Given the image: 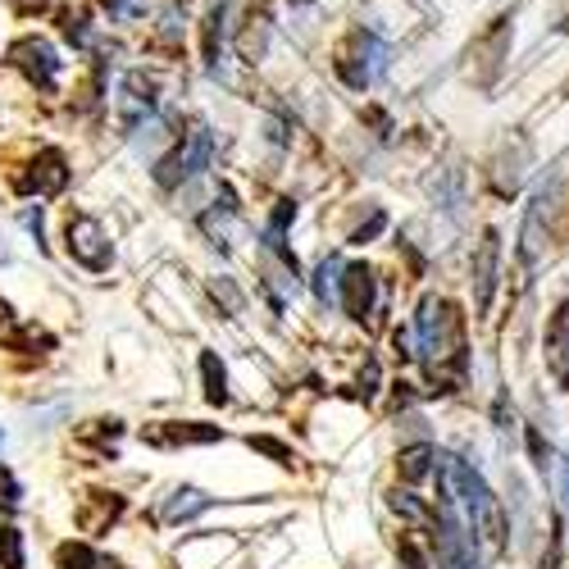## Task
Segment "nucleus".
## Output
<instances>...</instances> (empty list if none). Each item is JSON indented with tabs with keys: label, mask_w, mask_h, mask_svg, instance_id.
<instances>
[{
	"label": "nucleus",
	"mask_w": 569,
	"mask_h": 569,
	"mask_svg": "<svg viewBox=\"0 0 569 569\" xmlns=\"http://www.w3.org/2000/svg\"><path fill=\"white\" fill-rule=\"evenodd\" d=\"M415 328H419V351L433 369V383H442L447 369L451 373L465 369V315L447 297H423Z\"/></svg>",
	"instance_id": "1"
},
{
	"label": "nucleus",
	"mask_w": 569,
	"mask_h": 569,
	"mask_svg": "<svg viewBox=\"0 0 569 569\" xmlns=\"http://www.w3.org/2000/svg\"><path fill=\"white\" fill-rule=\"evenodd\" d=\"M383 64H388V46L378 41L369 28H351V32L342 37V46H338V56H333L338 78H342L351 91H365L378 73H383Z\"/></svg>",
	"instance_id": "2"
},
{
	"label": "nucleus",
	"mask_w": 569,
	"mask_h": 569,
	"mask_svg": "<svg viewBox=\"0 0 569 569\" xmlns=\"http://www.w3.org/2000/svg\"><path fill=\"white\" fill-rule=\"evenodd\" d=\"M210 151H214V137H210V128L197 119V123H192V132H182V137L173 141V151L156 164V182H160V187L192 182V178L210 164Z\"/></svg>",
	"instance_id": "3"
},
{
	"label": "nucleus",
	"mask_w": 569,
	"mask_h": 569,
	"mask_svg": "<svg viewBox=\"0 0 569 569\" xmlns=\"http://www.w3.org/2000/svg\"><path fill=\"white\" fill-rule=\"evenodd\" d=\"M64 247H69V256H73L82 269H91V273H106L110 260H114V247H110L106 228L91 219V214H69V223H64Z\"/></svg>",
	"instance_id": "4"
},
{
	"label": "nucleus",
	"mask_w": 569,
	"mask_h": 569,
	"mask_svg": "<svg viewBox=\"0 0 569 569\" xmlns=\"http://www.w3.org/2000/svg\"><path fill=\"white\" fill-rule=\"evenodd\" d=\"M433 551H438V569H479V542H473L469 525H460L456 510L438 506V533H433Z\"/></svg>",
	"instance_id": "5"
},
{
	"label": "nucleus",
	"mask_w": 569,
	"mask_h": 569,
	"mask_svg": "<svg viewBox=\"0 0 569 569\" xmlns=\"http://www.w3.org/2000/svg\"><path fill=\"white\" fill-rule=\"evenodd\" d=\"M506 56H510V19L501 14V19H492V28H483L479 37H473V46H469V78L479 87H492L501 64H506Z\"/></svg>",
	"instance_id": "6"
},
{
	"label": "nucleus",
	"mask_w": 569,
	"mask_h": 569,
	"mask_svg": "<svg viewBox=\"0 0 569 569\" xmlns=\"http://www.w3.org/2000/svg\"><path fill=\"white\" fill-rule=\"evenodd\" d=\"M10 64L37 87V91H56V78H60V60H56V46L41 41V37H19L10 46Z\"/></svg>",
	"instance_id": "7"
},
{
	"label": "nucleus",
	"mask_w": 569,
	"mask_h": 569,
	"mask_svg": "<svg viewBox=\"0 0 569 569\" xmlns=\"http://www.w3.org/2000/svg\"><path fill=\"white\" fill-rule=\"evenodd\" d=\"M156 106H160V87H156V78H147V73H128L123 87H119V123H123V132H132V128L147 123V119L156 114Z\"/></svg>",
	"instance_id": "8"
},
{
	"label": "nucleus",
	"mask_w": 569,
	"mask_h": 569,
	"mask_svg": "<svg viewBox=\"0 0 569 569\" xmlns=\"http://www.w3.org/2000/svg\"><path fill=\"white\" fill-rule=\"evenodd\" d=\"M64 187H69V160L56 147L37 151L32 173L19 178V192H37V197H56V192H64Z\"/></svg>",
	"instance_id": "9"
},
{
	"label": "nucleus",
	"mask_w": 569,
	"mask_h": 569,
	"mask_svg": "<svg viewBox=\"0 0 569 569\" xmlns=\"http://www.w3.org/2000/svg\"><path fill=\"white\" fill-rule=\"evenodd\" d=\"M373 301H378V278L369 264H347L342 269V310L351 319H369L373 315Z\"/></svg>",
	"instance_id": "10"
},
{
	"label": "nucleus",
	"mask_w": 569,
	"mask_h": 569,
	"mask_svg": "<svg viewBox=\"0 0 569 569\" xmlns=\"http://www.w3.org/2000/svg\"><path fill=\"white\" fill-rule=\"evenodd\" d=\"M219 438H223L219 423H151V429H141V442L151 447H206Z\"/></svg>",
	"instance_id": "11"
},
{
	"label": "nucleus",
	"mask_w": 569,
	"mask_h": 569,
	"mask_svg": "<svg viewBox=\"0 0 569 569\" xmlns=\"http://www.w3.org/2000/svg\"><path fill=\"white\" fill-rule=\"evenodd\" d=\"M547 369L560 388H569V301H560L547 319Z\"/></svg>",
	"instance_id": "12"
},
{
	"label": "nucleus",
	"mask_w": 569,
	"mask_h": 569,
	"mask_svg": "<svg viewBox=\"0 0 569 569\" xmlns=\"http://www.w3.org/2000/svg\"><path fill=\"white\" fill-rule=\"evenodd\" d=\"M497 256H501V237L497 228L483 232V242H479V260H473V310H488L492 301V282H497Z\"/></svg>",
	"instance_id": "13"
},
{
	"label": "nucleus",
	"mask_w": 569,
	"mask_h": 569,
	"mask_svg": "<svg viewBox=\"0 0 569 569\" xmlns=\"http://www.w3.org/2000/svg\"><path fill=\"white\" fill-rule=\"evenodd\" d=\"M223 28H228V0H210L206 19H201V56H206L210 73H219V64H223Z\"/></svg>",
	"instance_id": "14"
},
{
	"label": "nucleus",
	"mask_w": 569,
	"mask_h": 569,
	"mask_svg": "<svg viewBox=\"0 0 569 569\" xmlns=\"http://www.w3.org/2000/svg\"><path fill=\"white\" fill-rule=\"evenodd\" d=\"M119 515H123V497H114V492H87V506L78 510V525L87 533H101L106 525H114Z\"/></svg>",
	"instance_id": "15"
},
{
	"label": "nucleus",
	"mask_w": 569,
	"mask_h": 569,
	"mask_svg": "<svg viewBox=\"0 0 569 569\" xmlns=\"http://www.w3.org/2000/svg\"><path fill=\"white\" fill-rule=\"evenodd\" d=\"M237 46H242L247 64H256L264 56V46H269V6H264V0H260V6H251L247 28H242V37H237Z\"/></svg>",
	"instance_id": "16"
},
{
	"label": "nucleus",
	"mask_w": 569,
	"mask_h": 569,
	"mask_svg": "<svg viewBox=\"0 0 569 569\" xmlns=\"http://www.w3.org/2000/svg\"><path fill=\"white\" fill-rule=\"evenodd\" d=\"M210 506H214V497L201 492V488H173L169 501H164V519H169V525H182V519H197Z\"/></svg>",
	"instance_id": "17"
},
{
	"label": "nucleus",
	"mask_w": 569,
	"mask_h": 569,
	"mask_svg": "<svg viewBox=\"0 0 569 569\" xmlns=\"http://www.w3.org/2000/svg\"><path fill=\"white\" fill-rule=\"evenodd\" d=\"M342 260L338 256H328V260H319V269H315V297H319V306H338L342 301Z\"/></svg>",
	"instance_id": "18"
},
{
	"label": "nucleus",
	"mask_w": 569,
	"mask_h": 569,
	"mask_svg": "<svg viewBox=\"0 0 569 569\" xmlns=\"http://www.w3.org/2000/svg\"><path fill=\"white\" fill-rule=\"evenodd\" d=\"M433 465H438V451H433V447H423V442H419V447H406L401 460H397V469H401V479H406V483L429 479Z\"/></svg>",
	"instance_id": "19"
},
{
	"label": "nucleus",
	"mask_w": 569,
	"mask_h": 569,
	"mask_svg": "<svg viewBox=\"0 0 569 569\" xmlns=\"http://www.w3.org/2000/svg\"><path fill=\"white\" fill-rule=\"evenodd\" d=\"M201 378H206V401L210 406H223L228 401V369H223V360L214 351L201 356Z\"/></svg>",
	"instance_id": "20"
},
{
	"label": "nucleus",
	"mask_w": 569,
	"mask_h": 569,
	"mask_svg": "<svg viewBox=\"0 0 569 569\" xmlns=\"http://www.w3.org/2000/svg\"><path fill=\"white\" fill-rule=\"evenodd\" d=\"M60 565H64V569H106V560L91 551L87 542H64V547H60Z\"/></svg>",
	"instance_id": "21"
},
{
	"label": "nucleus",
	"mask_w": 569,
	"mask_h": 569,
	"mask_svg": "<svg viewBox=\"0 0 569 569\" xmlns=\"http://www.w3.org/2000/svg\"><path fill=\"white\" fill-rule=\"evenodd\" d=\"M60 28H64V37H69L73 46H87V41H91V14H87L82 6L64 10V14H60Z\"/></svg>",
	"instance_id": "22"
},
{
	"label": "nucleus",
	"mask_w": 569,
	"mask_h": 569,
	"mask_svg": "<svg viewBox=\"0 0 569 569\" xmlns=\"http://www.w3.org/2000/svg\"><path fill=\"white\" fill-rule=\"evenodd\" d=\"M0 565L6 569H23V533L19 529H0Z\"/></svg>",
	"instance_id": "23"
},
{
	"label": "nucleus",
	"mask_w": 569,
	"mask_h": 569,
	"mask_svg": "<svg viewBox=\"0 0 569 569\" xmlns=\"http://www.w3.org/2000/svg\"><path fill=\"white\" fill-rule=\"evenodd\" d=\"M0 506L6 510H19L23 506V488H19V479L10 469H0Z\"/></svg>",
	"instance_id": "24"
},
{
	"label": "nucleus",
	"mask_w": 569,
	"mask_h": 569,
	"mask_svg": "<svg viewBox=\"0 0 569 569\" xmlns=\"http://www.w3.org/2000/svg\"><path fill=\"white\" fill-rule=\"evenodd\" d=\"M251 451H260V456H269L278 465H292V447H282L278 438H251Z\"/></svg>",
	"instance_id": "25"
},
{
	"label": "nucleus",
	"mask_w": 569,
	"mask_h": 569,
	"mask_svg": "<svg viewBox=\"0 0 569 569\" xmlns=\"http://www.w3.org/2000/svg\"><path fill=\"white\" fill-rule=\"evenodd\" d=\"M210 292H214V301H223V306H228V315L242 310V292H237L228 278H214V282H210Z\"/></svg>",
	"instance_id": "26"
},
{
	"label": "nucleus",
	"mask_w": 569,
	"mask_h": 569,
	"mask_svg": "<svg viewBox=\"0 0 569 569\" xmlns=\"http://www.w3.org/2000/svg\"><path fill=\"white\" fill-rule=\"evenodd\" d=\"M292 219H297V201H278L273 214H269V228H264V232H282Z\"/></svg>",
	"instance_id": "27"
},
{
	"label": "nucleus",
	"mask_w": 569,
	"mask_h": 569,
	"mask_svg": "<svg viewBox=\"0 0 569 569\" xmlns=\"http://www.w3.org/2000/svg\"><path fill=\"white\" fill-rule=\"evenodd\" d=\"M392 510H401L406 519H429V510H423V506H419L410 492H397V497H392Z\"/></svg>",
	"instance_id": "28"
},
{
	"label": "nucleus",
	"mask_w": 569,
	"mask_h": 569,
	"mask_svg": "<svg viewBox=\"0 0 569 569\" xmlns=\"http://www.w3.org/2000/svg\"><path fill=\"white\" fill-rule=\"evenodd\" d=\"M0 342H19V323H14V310L0 301Z\"/></svg>",
	"instance_id": "29"
},
{
	"label": "nucleus",
	"mask_w": 569,
	"mask_h": 569,
	"mask_svg": "<svg viewBox=\"0 0 569 569\" xmlns=\"http://www.w3.org/2000/svg\"><path fill=\"white\" fill-rule=\"evenodd\" d=\"M397 556H401V569H423V556H419V547H415L410 538H401Z\"/></svg>",
	"instance_id": "30"
},
{
	"label": "nucleus",
	"mask_w": 569,
	"mask_h": 569,
	"mask_svg": "<svg viewBox=\"0 0 569 569\" xmlns=\"http://www.w3.org/2000/svg\"><path fill=\"white\" fill-rule=\"evenodd\" d=\"M383 223H388L383 214H373V219H369L365 228H356V237H351V242H369V237H373V232H383Z\"/></svg>",
	"instance_id": "31"
},
{
	"label": "nucleus",
	"mask_w": 569,
	"mask_h": 569,
	"mask_svg": "<svg viewBox=\"0 0 569 569\" xmlns=\"http://www.w3.org/2000/svg\"><path fill=\"white\" fill-rule=\"evenodd\" d=\"M19 219H23V228L37 237V247H46V242H41V210H23Z\"/></svg>",
	"instance_id": "32"
},
{
	"label": "nucleus",
	"mask_w": 569,
	"mask_h": 569,
	"mask_svg": "<svg viewBox=\"0 0 569 569\" xmlns=\"http://www.w3.org/2000/svg\"><path fill=\"white\" fill-rule=\"evenodd\" d=\"M529 451H533V460L547 469V447H542V438H538V433H529Z\"/></svg>",
	"instance_id": "33"
},
{
	"label": "nucleus",
	"mask_w": 569,
	"mask_h": 569,
	"mask_svg": "<svg viewBox=\"0 0 569 569\" xmlns=\"http://www.w3.org/2000/svg\"><path fill=\"white\" fill-rule=\"evenodd\" d=\"M560 497H565V506H569V460H560Z\"/></svg>",
	"instance_id": "34"
},
{
	"label": "nucleus",
	"mask_w": 569,
	"mask_h": 569,
	"mask_svg": "<svg viewBox=\"0 0 569 569\" xmlns=\"http://www.w3.org/2000/svg\"><path fill=\"white\" fill-rule=\"evenodd\" d=\"M106 6H110V10H114V14H123V10H128V6H132V0H106Z\"/></svg>",
	"instance_id": "35"
},
{
	"label": "nucleus",
	"mask_w": 569,
	"mask_h": 569,
	"mask_svg": "<svg viewBox=\"0 0 569 569\" xmlns=\"http://www.w3.org/2000/svg\"><path fill=\"white\" fill-rule=\"evenodd\" d=\"M106 569H123V565H119V560H106Z\"/></svg>",
	"instance_id": "36"
},
{
	"label": "nucleus",
	"mask_w": 569,
	"mask_h": 569,
	"mask_svg": "<svg viewBox=\"0 0 569 569\" xmlns=\"http://www.w3.org/2000/svg\"><path fill=\"white\" fill-rule=\"evenodd\" d=\"M292 6H306V0H292Z\"/></svg>",
	"instance_id": "37"
}]
</instances>
